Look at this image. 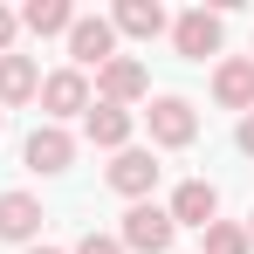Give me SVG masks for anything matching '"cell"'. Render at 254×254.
Listing matches in <instances>:
<instances>
[{"label": "cell", "mask_w": 254, "mask_h": 254, "mask_svg": "<svg viewBox=\"0 0 254 254\" xmlns=\"http://www.w3.org/2000/svg\"><path fill=\"white\" fill-rule=\"evenodd\" d=\"M117 241H124L130 254H165L172 241H179V227H172V213H165V206L137 199V206L124 213V227H117Z\"/></svg>", "instance_id": "obj_1"}, {"label": "cell", "mask_w": 254, "mask_h": 254, "mask_svg": "<svg viewBox=\"0 0 254 254\" xmlns=\"http://www.w3.org/2000/svg\"><path fill=\"white\" fill-rule=\"evenodd\" d=\"M69 55H76V69H103V62L117 55V28H110L103 14H76V28H69Z\"/></svg>", "instance_id": "obj_2"}, {"label": "cell", "mask_w": 254, "mask_h": 254, "mask_svg": "<svg viewBox=\"0 0 254 254\" xmlns=\"http://www.w3.org/2000/svg\"><path fill=\"white\" fill-rule=\"evenodd\" d=\"M144 124H151V137H158V144H172V151L199 137V117H192V103H186V96H158V103L144 110Z\"/></svg>", "instance_id": "obj_3"}, {"label": "cell", "mask_w": 254, "mask_h": 254, "mask_svg": "<svg viewBox=\"0 0 254 254\" xmlns=\"http://www.w3.org/2000/svg\"><path fill=\"white\" fill-rule=\"evenodd\" d=\"M96 89H103V103H117V110H124V103H137V96L151 89V76H144V62H137V55H110V62L96 69Z\"/></svg>", "instance_id": "obj_4"}, {"label": "cell", "mask_w": 254, "mask_h": 254, "mask_svg": "<svg viewBox=\"0 0 254 254\" xmlns=\"http://www.w3.org/2000/svg\"><path fill=\"white\" fill-rule=\"evenodd\" d=\"M172 42H179V55H192V62L220 55V14H206V7L179 14V21H172Z\"/></svg>", "instance_id": "obj_5"}, {"label": "cell", "mask_w": 254, "mask_h": 254, "mask_svg": "<svg viewBox=\"0 0 254 254\" xmlns=\"http://www.w3.org/2000/svg\"><path fill=\"white\" fill-rule=\"evenodd\" d=\"M172 227H199V234H206L213 227V213H220V192H213L206 179H186V186H179V192H172Z\"/></svg>", "instance_id": "obj_6"}, {"label": "cell", "mask_w": 254, "mask_h": 254, "mask_svg": "<svg viewBox=\"0 0 254 254\" xmlns=\"http://www.w3.org/2000/svg\"><path fill=\"white\" fill-rule=\"evenodd\" d=\"M213 96L227 110H254V55H227L213 69Z\"/></svg>", "instance_id": "obj_7"}, {"label": "cell", "mask_w": 254, "mask_h": 254, "mask_svg": "<svg viewBox=\"0 0 254 254\" xmlns=\"http://www.w3.org/2000/svg\"><path fill=\"white\" fill-rule=\"evenodd\" d=\"M42 110H48V117H76V110H89L83 69H55V76L42 83Z\"/></svg>", "instance_id": "obj_8"}, {"label": "cell", "mask_w": 254, "mask_h": 254, "mask_svg": "<svg viewBox=\"0 0 254 254\" xmlns=\"http://www.w3.org/2000/svg\"><path fill=\"white\" fill-rule=\"evenodd\" d=\"M110 186H117V192H124V199H144V192H151V186H158V158H151V151H117V165H110Z\"/></svg>", "instance_id": "obj_9"}, {"label": "cell", "mask_w": 254, "mask_h": 254, "mask_svg": "<svg viewBox=\"0 0 254 254\" xmlns=\"http://www.w3.org/2000/svg\"><path fill=\"white\" fill-rule=\"evenodd\" d=\"M42 234V199L35 192H0V241H35Z\"/></svg>", "instance_id": "obj_10"}, {"label": "cell", "mask_w": 254, "mask_h": 254, "mask_svg": "<svg viewBox=\"0 0 254 254\" xmlns=\"http://www.w3.org/2000/svg\"><path fill=\"white\" fill-rule=\"evenodd\" d=\"M69 158H76V144H69L62 124H42L28 137V172H69Z\"/></svg>", "instance_id": "obj_11"}, {"label": "cell", "mask_w": 254, "mask_h": 254, "mask_svg": "<svg viewBox=\"0 0 254 254\" xmlns=\"http://www.w3.org/2000/svg\"><path fill=\"white\" fill-rule=\"evenodd\" d=\"M110 28H117V35H137V42H158V35H165V7H158V0H117Z\"/></svg>", "instance_id": "obj_12"}, {"label": "cell", "mask_w": 254, "mask_h": 254, "mask_svg": "<svg viewBox=\"0 0 254 254\" xmlns=\"http://www.w3.org/2000/svg\"><path fill=\"white\" fill-rule=\"evenodd\" d=\"M28 96H42V69L28 55H0V110L7 103H28Z\"/></svg>", "instance_id": "obj_13"}, {"label": "cell", "mask_w": 254, "mask_h": 254, "mask_svg": "<svg viewBox=\"0 0 254 254\" xmlns=\"http://www.w3.org/2000/svg\"><path fill=\"white\" fill-rule=\"evenodd\" d=\"M89 144L124 151V144H130V110H117V103H96V110H89Z\"/></svg>", "instance_id": "obj_14"}, {"label": "cell", "mask_w": 254, "mask_h": 254, "mask_svg": "<svg viewBox=\"0 0 254 254\" xmlns=\"http://www.w3.org/2000/svg\"><path fill=\"white\" fill-rule=\"evenodd\" d=\"M21 28H35V35H69V28H76V7H69V0H28V7H21Z\"/></svg>", "instance_id": "obj_15"}, {"label": "cell", "mask_w": 254, "mask_h": 254, "mask_svg": "<svg viewBox=\"0 0 254 254\" xmlns=\"http://www.w3.org/2000/svg\"><path fill=\"white\" fill-rule=\"evenodd\" d=\"M206 254H254V248H248V227L213 220V227H206Z\"/></svg>", "instance_id": "obj_16"}, {"label": "cell", "mask_w": 254, "mask_h": 254, "mask_svg": "<svg viewBox=\"0 0 254 254\" xmlns=\"http://www.w3.org/2000/svg\"><path fill=\"white\" fill-rule=\"evenodd\" d=\"M76 254H124V241H117V234H83Z\"/></svg>", "instance_id": "obj_17"}, {"label": "cell", "mask_w": 254, "mask_h": 254, "mask_svg": "<svg viewBox=\"0 0 254 254\" xmlns=\"http://www.w3.org/2000/svg\"><path fill=\"white\" fill-rule=\"evenodd\" d=\"M14 28H21V21H14V14L0 7V55H14Z\"/></svg>", "instance_id": "obj_18"}, {"label": "cell", "mask_w": 254, "mask_h": 254, "mask_svg": "<svg viewBox=\"0 0 254 254\" xmlns=\"http://www.w3.org/2000/svg\"><path fill=\"white\" fill-rule=\"evenodd\" d=\"M241 151H248V158H254V110H248V117H241Z\"/></svg>", "instance_id": "obj_19"}, {"label": "cell", "mask_w": 254, "mask_h": 254, "mask_svg": "<svg viewBox=\"0 0 254 254\" xmlns=\"http://www.w3.org/2000/svg\"><path fill=\"white\" fill-rule=\"evenodd\" d=\"M28 254H62V248H28Z\"/></svg>", "instance_id": "obj_20"}, {"label": "cell", "mask_w": 254, "mask_h": 254, "mask_svg": "<svg viewBox=\"0 0 254 254\" xmlns=\"http://www.w3.org/2000/svg\"><path fill=\"white\" fill-rule=\"evenodd\" d=\"M248 248H254V220H248Z\"/></svg>", "instance_id": "obj_21"}, {"label": "cell", "mask_w": 254, "mask_h": 254, "mask_svg": "<svg viewBox=\"0 0 254 254\" xmlns=\"http://www.w3.org/2000/svg\"><path fill=\"white\" fill-rule=\"evenodd\" d=\"M0 124H7V110H0Z\"/></svg>", "instance_id": "obj_22"}]
</instances>
